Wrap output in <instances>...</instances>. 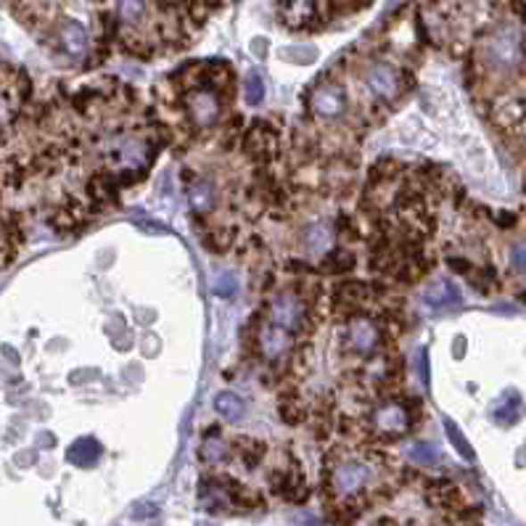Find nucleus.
Instances as JSON below:
<instances>
[{"label":"nucleus","mask_w":526,"mask_h":526,"mask_svg":"<svg viewBox=\"0 0 526 526\" xmlns=\"http://www.w3.org/2000/svg\"><path fill=\"white\" fill-rule=\"evenodd\" d=\"M368 479H371L368 463H363V460H347V463L336 465L333 471H328L325 487H328L333 495L344 497V500H358V497L363 495Z\"/></svg>","instance_id":"f257e3e1"},{"label":"nucleus","mask_w":526,"mask_h":526,"mask_svg":"<svg viewBox=\"0 0 526 526\" xmlns=\"http://www.w3.org/2000/svg\"><path fill=\"white\" fill-rule=\"evenodd\" d=\"M383 331L378 328V323L374 317H363V315H355L347 320V328H344V341H347V349L358 352V355H374L378 347H381V339Z\"/></svg>","instance_id":"f03ea898"},{"label":"nucleus","mask_w":526,"mask_h":526,"mask_svg":"<svg viewBox=\"0 0 526 526\" xmlns=\"http://www.w3.org/2000/svg\"><path fill=\"white\" fill-rule=\"evenodd\" d=\"M185 109H188V117H191L193 125L212 127V125H218V119L223 114V101H220L218 90L196 87L193 93L185 95Z\"/></svg>","instance_id":"7ed1b4c3"},{"label":"nucleus","mask_w":526,"mask_h":526,"mask_svg":"<svg viewBox=\"0 0 526 526\" xmlns=\"http://www.w3.org/2000/svg\"><path fill=\"white\" fill-rule=\"evenodd\" d=\"M270 325H278L289 333H301L307 323V309L304 301L297 294H278L270 301Z\"/></svg>","instance_id":"20e7f679"},{"label":"nucleus","mask_w":526,"mask_h":526,"mask_svg":"<svg viewBox=\"0 0 526 526\" xmlns=\"http://www.w3.org/2000/svg\"><path fill=\"white\" fill-rule=\"evenodd\" d=\"M243 151L254 161H270V159H275L278 156V130L270 122L257 119L246 130V136H243Z\"/></svg>","instance_id":"39448f33"},{"label":"nucleus","mask_w":526,"mask_h":526,"mask_svg":"<svg viewBox=\"0 0 526 526\" xmlns=\"http://www.w3.org/2000/svg\"><path fill=\"white\" fill-rule=\"evenodd\" d=\"M410 415L402 410L399 402H386L383 407H378L374 413V429H376L378 440H399L405 437V431L410 429Z\"/></svg>","instance_id":"423d86ee"},{"label":"nucleus","mask_w":526,"mask_h":526,"mask_svg":"<svg viewBox=\"0 0 526 526\" xmlns=\"http://www.w3.org/2000/svg\"><path fill=\"white\" fill-rule=\"evenodd\" d=\"M312 111L323 119H336L344 109H347V95L341 90V85L336 82H325V85H317L315 93H312V101H309Z\"/></svg>","instance_id":"0eeeda50"},{"label":"nucleus","mask_w":526,"mask_h":526,"mask_svg":"<svg viewBox=\"0 0 526 526\" xmlns=\"http://www.w3.org/2000/svg\"><path fill=\"white\" fill-rule=\"evenodd\" d=\"M366 82H368L371 93L378 95V98H383V101H391L402 90V75L391 64H383V62H378V64H374L368 70Z\"/></svg>","instance_id":"6e6552de"},{"label":"nucleus","mask_w":526,"mask_h":526,"mask_svg":"<svg viewBox=\"0 0 526 526\" xmlns=\"http://www.w3.org/2000/svg\"><path fill=\"white\" fill-rule=\"evenodd\" d=\"M292 347V333L278 328V325H270L265 323L262 328H257V349L265 360H278L289 352Z\"/></svg>","instance_id":"1a4fd4ad"},{"label":"nucleus","mask_w":526,"mask_h":526,"mask_svg":"<svg viewBox=\"0 0 526 526\" xmlns=\"http://www.w3.org/2000/svg\"><path fill=\"white\" fill-rule=\"evenodd\" d=\"M487 53H489V59H492L495 67H505V70H511L514 64L519 67L522 59H524V56H522V40H514L508 32H497V35L489 40Z\"/></svg>","instance_id":"9d476101"},{"label":"nucleus","mask_w":526,"mask_h":526,"mask_svg":"<svg viewBox=\"0 0 526 526\" xmlns=\"http://www.w3.org/2000/svg\"><path fill=\"white\" fill-rule=\"evenodd\" d=\"M59 43H62V48L67 51V56H72V59H82L85 53H87V48H90V37H87V29L75 21V19H67L64 24H62V29H59Z\"/></svg>","instance_id":"9b49d317"},{"label":"nucleus","mask_w":526,"mask_h":526,"mask_svg":"<svg viewBox=\"0 0 526 526\" xmlns=\"http://www.w3.org/2000/svg\"><path fill=\"white\" fill-rule=\"evenodd\" d=\"M278 11L284 13L286 27H292V29H307V27H312V19H317L320 5L317 3H284Z\"/></svg>","instance_id":"f8f14e48"},{"label":"nucleus","mask_w":526,"mask_h":526,"mask_svg":"<svg viewBox=\"0 0 526 526\" xmlns=\"http://www.w3.org/2000/svg\"><path fill=\"white\" fill-rule=\"evenodd\" d=\"M423 301H426L429 307H434V309H445V307L457 304V301H460V294H457L455 284H450V281H445V278H442V281H434V284L426 289Z\"/></svg>","instance_id":"ddd939ff"},{"label":"nucleus","mask_w":526,"mask_h":526,"mask_svg":"<svg viewBox=\"0 0 526 526\" xmlns=\"http://www.w3.org/2000/svg\"><path fill=\"white\" fill-rule=\"evenodd\" d=\"M188 199H191L193 212L207 215V212H212V210H215L218 191H215V185H212L210 180H199V183H193V185L188 188Z\"/></svg>","instance_id":"4468645a"},{"label":"nucleus","mask_w":526,"mask_h":526,"mask_svg":"<svg viewBox=\"0 0 526 526\" xmlns=\"http://www.w3.org/2000/svg\"><path fill=\"white\" fill-rule=\"evenodd\" d=\"M495 122L500 127H511L516 133H522V125H524V101H505V103H497L495 109Z\"/></svg>","instance_id":"2eb2a0df"},{"label":"nucleus","mask_w":526,"mask_h":526,"mask_svg":"<svg viewBox=\"0 0 526 526\" xmlns=\"http://www.w3.org/2000/svg\"><path fill=\"white\" fill-rule=\"evenodd\" d=\"M101 445L93 440V437H82V440H77L75 445L67 450V460L70 463H75V465H93L98 457H101Z\"/></svg>","instance_id":"dca6fc26"},{"label":"nucleus","mask_w":526,"mask_h":526,"mask_svg":"<svg viewBox=\"0 0 526 526\" xmlns=\"http://www.w3.org/2000/svg\"><path fill=\"white\" fill-rule=\"evenodd\" d=\"M215 410L227 421H241L243 413H246V402L235 391H220L215 397Z\"/></svg>","instance_id":"f3484780"},{"label":"nucleus","mask_w":526,"mask_h":526,"mask_svg":"<svg viewBox=\"0 0 526 526\" xmlns=\"http://www.w3.org/2000/svg\"><path fill=\"white\" fill-rule=\"evenodd\" d=\"M355 267V254L341 251V249H328L323 257V270L325 273H349Z\"/></svg>","instance_id":"a211bd4d"},{"label":"nucleus","mask_w":526,"mask_h":526,"mask_svg":"<svg viewBox=\"0 0 526 526\" xmlns=\"http://www.w3.org/2000/svg\"><path fill=\"white\" fill-rule=\"evenodd\" d=\"M233 452L241 457V463L246 468H254L262 460V455H265V442H259V440H238Z\"/></svg>","instance_id":"6ab92c4d"},{"label":"nucleus","mask_w":526,"mask_h":526,"mask_svg":"<svg viewBox=\"0 0 526 526\" xmlns=\"http://www.w3.org/2000/svg\"><path fill=\"white\" fill-rule=\"evenodd\" d=\"M227 455H230V448H227L226 442H220V440H207V442L201 445V450H199V460L207 463V465H215V463H226Z\"/></svg>","instance_id":"aec40b11"},{"label":"nucleus","mask_w":526,"mask_h":526,"mask_svg":"<svg viewBox=\"0 0 526 526\" xmlns=\"http://www.w3.org/2000/svg\"><path fill=\"white\" fill-rule=\"evenodd\" d=\"M304 243H307L309 251H328V246H331V233H328L325 227H307V230H304Z\"/></svg>","instance_id":"412c9836"},{"label":"nucleus","mask_w":526,"mask_h":526,"mask_svg":"<svg viewBox=\"0 0 526 526\" xmlns=\"http://www.w3.org/2000/svg\"><path fill=\"white\" fill-rule=\"evenodd\" d=\"M410 457L415 463H421V465H437L440 463V450H437L434 442H418V445H413Z\"/></svg>","instance_id":"4be33fe9"},{"label":"nucleus","mask_w":526,"mask_h":526,"mask_svg":"<svg viewBox=\"0 0 526 526\" xmlns=\"http://www.w3.org/2000/svg\"><path fill=\"white\" fill-rule=\"evenodd\" d=\"M445 431H448V437H450L452 448L460 452L463 457H468V460H473L476 455H473V448L465 442V437H463V431L455 426V421H450V418H445Z\"/></svg>","instance_id":"5701e85b"},{"label":"nucleus","mask_w":526,"mask_h":526,"mask_svg":"<svg viewBox=\"0 0 526 526\" xmlns=\"http://www.w3.org/2000/svg\"><path fill=\"white\" fill-rule=\"evenodd\" d=\"M262 98H265V82H262V77L249 75V79H246V103L257 106V103H262Z\"/></svg>","instance_id":"b1692460"},{"label":"nucleus","mask_w":526,"mask_h":526,"mask_svg":"<svg viewBox=\"0 0 526 526\" xmlns=\"http://www.w3.org/2000/svg\"><path fill=\"white\" fill-rule=\"evenodd\" d=\"M281 415H284V421H286L289 426H297V423L304 421V410L300 407V402H292V399L281 405Z\"/></svg>","instance_id":"393cba45"},{"label":"nucleus","mask_w":526,"mask_h":526,"mask_svg":"<svg viewBox=\"0 0 526 526\" xmlns=\"http://www.w3.org/2000/svg\"><path fill=\"white\" fill-rule=\"evenodd\" d=\"M215 294H218V297H226V300L235 294V278H233L230 273H226L220 281H215Z\"/></svg>","instance_id":"a878e982"},{"label":"nucleus","mask_w":526,"mask_h":526,"mask_svg":"<svg viewBox=\"0 0 526 526\" xmlns=\"http://www.w3.org/2000/svg\"><path fill=\"white\" fill-rule=\"evenodd\" d=\"M500 223H503V226H514V215H508V212L500 215Z\"/></svg>","instance_id":"bb28decb"}]
</instances>
